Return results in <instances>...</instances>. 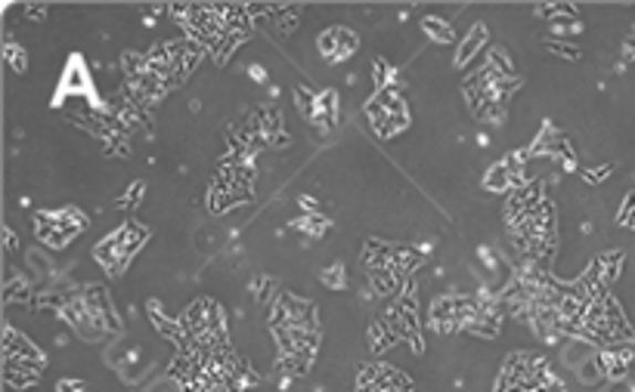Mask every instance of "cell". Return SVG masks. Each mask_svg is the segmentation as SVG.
<instances>
[{
  "label": "cell",
  "mask_w": 635,
  "mask_h": 392,
  "mask_svg": "<svg viewBox=\"0 0 635 392\" xmlns=\"http://www.w3.org/2000/svg\"><path fill=\"white\" fill-rule=\"evenodd\" d=\"M320 46H323V53L329 56V60L339 62V60H347V56L354 53L356 41H354V34H351V31L332 29L329 34H325V38H320Z\"/></svg>",
  "instance_id": "cell-1"
}]
</instances>
